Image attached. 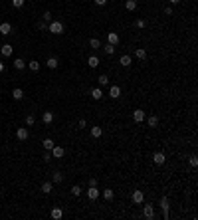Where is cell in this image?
<instances>
[{
	"label": "cell",
	"mask_w": 198,
	"mask_h": 220,
	"mask_svg": "<svg viewBox=\"0 0 198 220\" xmlns=\"http://www.w3.org/2000/svg\"><path fill=\"white\" fill-rule=\"evenodd\" d=\"M48 30H50L52 34H63V24L58 22V20H53V22L48 24Z\"/></svg>",
	"instance_id": "1"
},
{
	"label": "cell",
	"mask_w": 198,
	"mask_h": 220,
	"mask_svg": "<svg viewBox=\"0 0 198 220\" xmlns=\"http://www.w3.org/2000/svg\"><path fill=\"white\" fill-rule=\"evenodd\" d=\"M160 208H163V216H164V218H168V216H170V214H168V210H170L168 196H163V198H160Z\"/></svg>",
	"instance_id": "2"
},
{
	"label": "cell",
	"mask_w": 198,
	"mask_h": 220,
	"mask_svg": "<svg viewBox=\"0 0 198 220\" xmlns=\"http://www.w3.org/2000/svg\"><path fill=\"white\" fill-rule=\"evenodd\" d=\"M143 216H145L147 220L154 218V206L153 204H145V208H143Z\"/></svg>",
	"instance_id": "3"
},
{
	"label": "cell",
	"mask_w": 198,
	"mask_h": 220,
	"mask_svg": "<svg viewBox=\"0 0 198 220\" xmlns=\"http://www.w3.org/2000/svg\"><path fill=\"white\" fill-rule=\"evenodd\" d=\"M143 200H145V192H143V190H135V192H133V202H135V204H143Z\"/></svg>",
	"instance_id": "4"
},
{
	"label": "cell",
	"mask_w": 198,
	"mask_h": 220,
	"mask_svg": "<svg viewBox=\"0 0 198 220\" xmlns=\"http://www.w3.org/2000/svg\"><path fill=\"white\" fill-rule=\"evenodd\" d=\"M0 34H2V36L12 34V24H10V22H2V24H0Z\"/></svg>",
	"instance_id": "5"
},
{
	"label": "cell",
	"mask_w": 198,
	"mask_h": 220,
	"mask_svg": "<svg viewBox=\"0 0 198 220\" xmlns=\"http://www.w3.org/2000/svg\"><path fill=\"white\" fill-rule=\"evenodd\" d=\"M109 97L111 99L121 97V87H119V85H111V87H109Z\"/></svg>",
	"instance_id": "6"
},
{
	"label": "cell",
	"mask_w": 198,
	"mask_h": 220,
	"mask_svg": "<svg viewBox=\"0 0 198 220\" xmlns=\"http://www.w3.org/2000/svg\"><path fill=\"white\" fill-rule=\"evenodd\" d=\"M145 111H143V109H135V111H133V119H135L137 123H143V121H145Z\"/></svg>",
	"instance_id": "7"
},
{
	"label": "cell",
	"mask_w": 198,
	"mask_h": 220,
	"mask_svg": "<svg viewBox=\"0 0 198 220\" xmlns=\"http://www.w3.org/2000/svg\"><path fill=\"white\" fill-rule=\"evenodd\" d=\"M87 198H89V200H97V198H99L97 186H89V189H87Z\"/></svg>",
	"instance_id": "8"
},
{
	"label": "cell",
	"mask_w": 198,
	"mask_h": 220,
	"mask_svg": "<svg viewBox=\"0 0 198 220\" xmlns=\"http://www.w3.org/2000/svg\"><path fill=\"white\" fill-rule=\"evenodd\" d=\"M153 161H154V165H164V161H167V157H164V153H154L153 155Z\"/></svg>",
	"instance_id": "9"
},
{
	"label": "cell",
	"mask_w": 198,
	"mask_h": 220,
	"mask_svg": "<svg viewBox=\"0 0 198 220\" xmlns=\"http://www.w3.org/2000/svg\"><path fill=\"white\" fill-rule=\"evenodd\" d=\"M16 137H18V141H26V139H28V129H26V127H20V129L16 131Z\"/></svg>",
	"instance_id": "10"
},
{
	"label": "cell",
	"mask_w": 198,
	"mask_h": 220,
	"mask_svg": "<svg viewBox=\"0 0 198 220\" xmlns=\"http://www.w3.org/2000/svg\"><path fill=\"white\" fill-rule=\"evenodd\" d=\"M107 42H109L111 46H117L119 44V36H117L115 32H109V34H107Z\"/></svg>",
	"instance_id": "11"
},
{
	"label": "cell",
	"mask_w": 198,
	"mask_h": 220,
	"mask_svg": "<svg viewBox=\"0 0 198 220\" xmlns=\"http://www.w3.org/2000/svg\"><path fill=\"white\" fill-rule=\"evenodd\" d=\"M119 63L123 68H129L131 66V56H129V54H123V56L119 58Z\"/></svg>",
	"instance_id": "12"
},
{
	"label": "cell",
	"mask_w": 198,
	"mask_h": 220,
	"mask_svg": "<svg viewBox=\"0 0 198 220\" xmlns=\"http://www.w3.org/2000/svg\"><path fill=\"white\" fill-rule=\"evenodd\" d=\"M63 155H66V151H63L62 147H56V145H53V149H52V157H56V159H62Z\"/></svg>",
	"instance_id": "13"
},
{
	"label": "cell",
	"mask_w": 198,
	"mask_h": 220,
	"mask_svg": "<svg viewBox=\"0 0 198 220\" xmlns=\"http://www.w3.org/2000/svg\"><path fill=\"white\" fill-rule=\"evenodd\" d=\"M12 50H14V48L10 46V44H4L2 48H0V52H2V56H6V58H10V56H12Z\"/></svg>",
	"instance_id": "14"
},
{
	"label": "cell",
	"mask_w": 198,
	"mask_h": 220,
	"mask_svg": "<svg viewBox=\"0 0 198 220\" xmlns=\"http://www.w3.org/2000/svg\"><path fill=\"white\" fill-rule=\"evenodd\" d=\"M46 66H48V68H50V69H56L58 66H60V62H58V58H53V56H52V58H48V62H46Z\"/></svg>",
	"instance_id": "15"
},
{
	"label": "cell",
	"mask_w": 198,
	"mask_h": 220,
	"mask_svg": "<svg viewBox=\"0 0 198 220\" xmlns=\"http://www.w3.org/2000/svg\"><path fill=\"white\" fill-rule=\"evenodd\" d=\"M145 119H147V125L149 127H157L159 125V117L157 115H149V117H145Z\"/></svg>",
	"instance_id": "16"
},
{
	"label": "cell",
	"mask_w": 198,
	"mask_h": 220,
	"mask_svg": "<svg viewBox=\"0 0 198 220\" xmlns=\"http://www.w3.org/2000/svg\"><path fill=\"white\" fill-rule=\"evenodd\" d=\"M42 121H44L46 125H50V123L53 121V113H52V111H44V115H42Z\"/></svg>",
	"instance_id": "17"
},
{
	"label": "cell",
	"mask_w": 198,
	"mask_h": 220,
	"mask_svg": "<svg viewBox=\"0 0 198 220\" xmlns=\"http://www.w3.org/2000/svg\"><path fill=\"white\" fill-rule=\"evenodd\" d=\"M12 97H14L16 101H20V99L24 97V91L20 89V87H14V89H12Z\"/></svg>",
	"instance_id": "18"
},
{
	"label": "cell",
	"mask_w": 198,
	"mask_h": 220,
	"mask_svg": "<svg viewBox=\"0 0 198 220\" xmlns=\"http://www.w3.org/2000/svg\"><path fill=\"white\" fill-rule=\"evenodd\" d=\"M62 216H63V210H62L60 206H56V208L52 210V218H53V220H60Z\"/></svg>",
	"instance_id": "19"
},
{
	"label": "cell",
	"mask_w": 198,
	"mask_h": 220,
	"mask_svg": "<svg viewBox=\"0 0 198 220\" xmlns=\"http://www.w3.org/2000/svg\"><path fill=\"white\" fill-rule=\"evenodd\" d=\"M87 63H89V68H91V69H95V68L99 66V58H97V56H89Z\"/></svg>",
	"instance_id": "20"
},
{
	"label": "cell",
	"mask_w": 198,
	"mask_h": 220,
	"mask_svg": "<svg viewBox=\"0 0 198 220\" xmlns=\"http://www.w3.org/2000/svg\"><path fill=\"white\" fill-rule=\"evenodd\" d=\"M91 97H93L95 101H99L101 97H103V91H101V87H95V89H91Z\"/></svg>",
	"instance_id": "21"
},
{
	"label": "cell",
	"mask_w": 198,
	"mask_h": 220,
	"mask_svg": "<svg viewBox=\"0 0 198 220\" xmlns=\"http://www.w3.org/2000/svg\"><path fill=\"white\" fill-rule=\"evenodd\" d=\"M103 198H105L107 202H111V200L115 198V192L111 190V189H105V190H103Z\"/></svg>",
	"instance_id": "22"
},
{
	"label": "cell",
	"mask_w": 198,
	"mask_h": 220,
	"mask_svg": "<svg viewBox=\"0 0 198 220\" xmlns=\"http://www.w3.org/2000/svg\"><path fill=\"white\" fill-rule=\"evenodd\" d=\"M135 56H137V60H147V50L137 48V50H135Z\"/></svg>",
	"instance_id": "23"
},
{
	"label": "cell",
	"mask_w": 198,
	"mask_h": 220,
	"mask_svg": "<svg viewBox=\"0 0 198 220\" xmlns=\"http://www.w3.org/2000/svg\"><path fill=\"white\" fill-rule=\"evenodd\" d=\"M14 68L16 69H24L26 68V62L22 60V58H16V60H14Z\"/></svg>",
	"instance_id": "24"
},
{
	"label": "cell",
	"mask_w": 198,
	"mask_h": 220,
	"mask_svg": "<svg viewBox=\"0 0 198 220\" xmlns=\"http://www.w3.org/2000/svg\"><path fill=\"white\" fill-rule=\"evenodd\" d=\"M97 82H99V85H101V87H105V85L109 83V77H107V73H101V76L97 77Z\"/></svg>",
	"instance_id": "25"
},
{
	"label": "cell",
	"mask_w": 198,
	"mask_h": 220,
	"mask_svg": "<svg viewBox=\"0 0 198 220\" xmlns=\"http://www.w3.org/2000/svg\"><path fill=\"white\" fill-rule=\"evenodd\" d=\"M101 135H103V129H101V127H91V137L99 139Z\"/></svg>",
	"instance_id": "26"
},
{
	"label": "cell",
	"mask_w": 198,
	"mask_h": 220,
	"mask_svg": "<svg viewBox=\"0 0 198 220\" xmlns=\"http://www.w3.org/2000/svg\"><path fill=\"white\" fill-rule=\"evenodd\" d=\"M125 8L129 10V12H133V10L137 8V0H127V2H125Z\"/></svg>",
	"instance_id": "27"
},
{
	"label": "cell",
	"mask_w": 198,
	"mask_h": 220,
	"mask_svg": "<svg viewBox=\"0 0 198 220\" xmlns=\"http://www.w3.org/2000/svg\"><path fill=\"white\" fill-rule=\"evenodd\" d=\"M42 190H44V194H48V192H52V182H50V180L42 182Z\"/></svg>",
	"instance_id": "28"
},
{
	"label": "cell",
	"mask_w": 198,
	"mask_h": 220,
	"mask_svg": "<svg viewBox=\"0 0 198 220\" xmlns=\"http://www.w3.org/2000/svg\"><path fill=\"white\" fill-rule=\"evenodd\" d=\"M28 68L32 69V72H38V69H40V62H36V60H32V62L28 63Z\"/></svg>",
	"instance_id": "29"
},
{
	"label": "cell",
	"mask_w": 198,
	"mask_h": 220,
	"mask_svg": "<svg viewBox=\"0 0 198 220\" xmlns=\"http://www.w3.org/2000/svg\"><path fill=\"white\" fill-rule=\"evenodd\" d=\"M89 46H91V50H97V48L101 46V42L97 38H91V40H89Z\"/></svg>",
	"instance_id": "30"
},
{
	"label": "cell",
	"mask_w": 198,
	"mask_h": 220,
	"mask_svg": "<svg viewBox=\"0 0 198 220\" xmlns=\"http://www.w3.org/2000/svg\"><path fill=\"white\" fill-rule=\"evenodd\" d=\"M44 149H46V151H52V149H53V141H52V139H44Z\"/></svg>",
	"instance_id": "31"
},
{
	"label": "cell",
	"mask_w": 198,
	"mask_h": 220,
	"mask_svg": "<svg viewBox=\"0 0 198 220\" xmlns=\"http://www.w3.org/2000/svg\"><path fill=\"white\" fill-rule=\"evenodd\" d=\"M103 50H105V54H107V56H113V54H115V46H111V44H107V46L103 48Z\"/></svg>",
	"instance_id": "32"
},
{
	"label": "cell",
	"mask_w": 198,
	"mask_h": 220,
	"mask_svg": "<svg viewBox=\"0 0 198 220\" xmlns=\"http://www.w3.org/2000/svg\"><path fill=\"white\" fill-rule=\"evenodd\" d=\"M52 180H53V182H62V180H63V175L60 173V171H58V173H53V176H52Z\"/></svg>",
	"instance_id": "33"
},
{
	"label": "cell",
	"mask_w": 198,
	"mask_h": 220,
	"mask_svg": "<svg viewBox=\"0 0 198 220\" xmlns=\"http://www.w3.org/2000/svg\"><path fill=\"white\" fill-rule=\"evenodd\" d=\"M34 123H36V117H34V115H26V125L32 127Z\"/></svg>",
	"instance_id": "34"
},
{
	"label": "cell",
	"mask_w": 198,
	"mask_h": 220,
	"mask_svg": "<svg viewBox=\"0 0 198 220\" xmlns=\"http://www.w3.org/2000/svg\"><path fill=\"white\" fill-rule=\"evenodd\" d=\"M71 194H73V196H79V194H81V186H77V185L71 186Z\"/></svg>",
	"instance_id": "35"
},
{
	"label": "cell",
	"mask_w": 198,
	"mask_h": 220,
	"mask_svg": "<svg viewBox=\"0 0 198 220\" xmlns=\"http://www.w3.org/2000/svg\"><path fill=\"white\" fill-rule=\"evenodd\" d=\"M24 2H26V0H12V6H14V8H22Z\"/></svg>",
	"instance_id": "36"
},
{
	"label": "cell",
	"mask_w": 198,
	"mask_h": 220,
	"mask_svg": "<svg viewBox=\"0 0 198 220\" xmlns=\"http://www.w3.org/2000/svg\"><path fill=\"white\" fill-rule=\"evenodd\" d=\"M135 26H137L139 30H143V28H145V26H147V22H145V20H141V18H139L137 22H135Z\"/></svg>",
	"instance_id": "37"
},
{
	"label": "cell",
	"mask_w": 198,
	"mask_h": 220,
	"mask_svg": "<svg viewBox=\"0 0 198 220\" xmlns=\"http://www.w3.org/2000/svg\"><path fill=\"white\" fill-rule=\"evenodd\" d=\"M190 165H192V167H196V165H198V157H196V155H192V157H190Z\"/></svg>",
	"instance_id": "38"
},
{
	"label": "cell",
	"mask_w": 198,
	"mask_h": 220,
	"mask_svg": "<svg viewBox=\"0 0 198 220\" xmlns=\"http://www.w3.org/2000/svg\"><path fill=\"white\" fill-rule=\"evenodd\" d=\"M52 20V14L50 12H44V22H50Z\"/></svg>",
	"instance_id": "39"
},
{
	"label": "cell",
	"mask_w": 198,
	"mask_h": 220,
	"mask_svg": "<svg viewBox=\"0 0 198 220\" xmlns=\"http://www.w3.org/2000/svg\"><path fill=\"white\" fill-rule=\"evenodd\" d=\"M77 125H79V129H83V127L87 125V121H85V119H79V123H77Z\"/></svg>",
	"instance_id": "40"
},
{
	"label": "cell",
	"mask_w": 198,
	"mask_h": 220,
	"mask_svg": "<svg viewBox=\"0 0 198 220\" xmlns=\"http://www.w3.org/2000/svg\"><path fill=\"white\" fill-rule=\"evenodd\" d=\"M95 4H97V6H105L107 0H95Z\"/></svg>",
	"instance_id": "41"
},
{
	"label": "cell",
	"mask_w": 198,
	"mask_h": 220,
	"mask_svg": "<svg viewBox=\"0 0 198 220\" xmlns=\"http://www.w3.org/2000/svg\"><path fill=\"white\" fill-rule=\"evenodd\" d=\"M164 14H167V16H173V8H170V6L164 8Z\"/></svg>",
	"instance_id": "42"
},
{
	"label": "cell",
	"mask_w": 198,
	"mask_h": 220,
	"mask_svg": "<svg viewBox=\"0 0 198 220\" xmlns=\"http://www.w3.org/2000/svg\"><path fill=\"white\" fill-rule=\"evenodd\" d=\"M89 186H97V179H91V180H89Z\"/></svg>",
	"instance_id": "43"
},
{
	"label": "cell",
	"mask_w": 198,
	"mask_h": 220,
	"mask_svg": "<svg viewBox=\"0 0 198 220\" xmlns=\"http://www.w3.org/2000/svg\"><path fill=\"white\" fill-rule=\"evenodd\" d=\"M40 30H48V24L46 22H40Z\"/></svg>",
	"instance_id": "44"
},
{
	"label": "cell",
	"mask_w": 198,
	"mask_h": 220,
	"mask_svg": "<svg viewBox=\"0 0 198 220\" xmlns=\"http://www.w3.org/2000/svg\"><path fill=\"white\" fill-rule=\"evenodd\" d=\"M2 72H4V63L0 62V73H2Z\"/></svg>",
	"instance_id": "45"
},
{
	"label": "cell",
	"mask_w": 198,
	"mask_h": 220,
	"mask_svg": "<svg viewBox=\"0 0 198 220\" xmlns=\"http://www.w3.org/2000/svg\"><path fill=\"white\" fill-rule=\"evenodd\" d=\"M180 2V0H170V4H178Z\"/></svg>",
	"instance_id": "46"
}]
</instances>
